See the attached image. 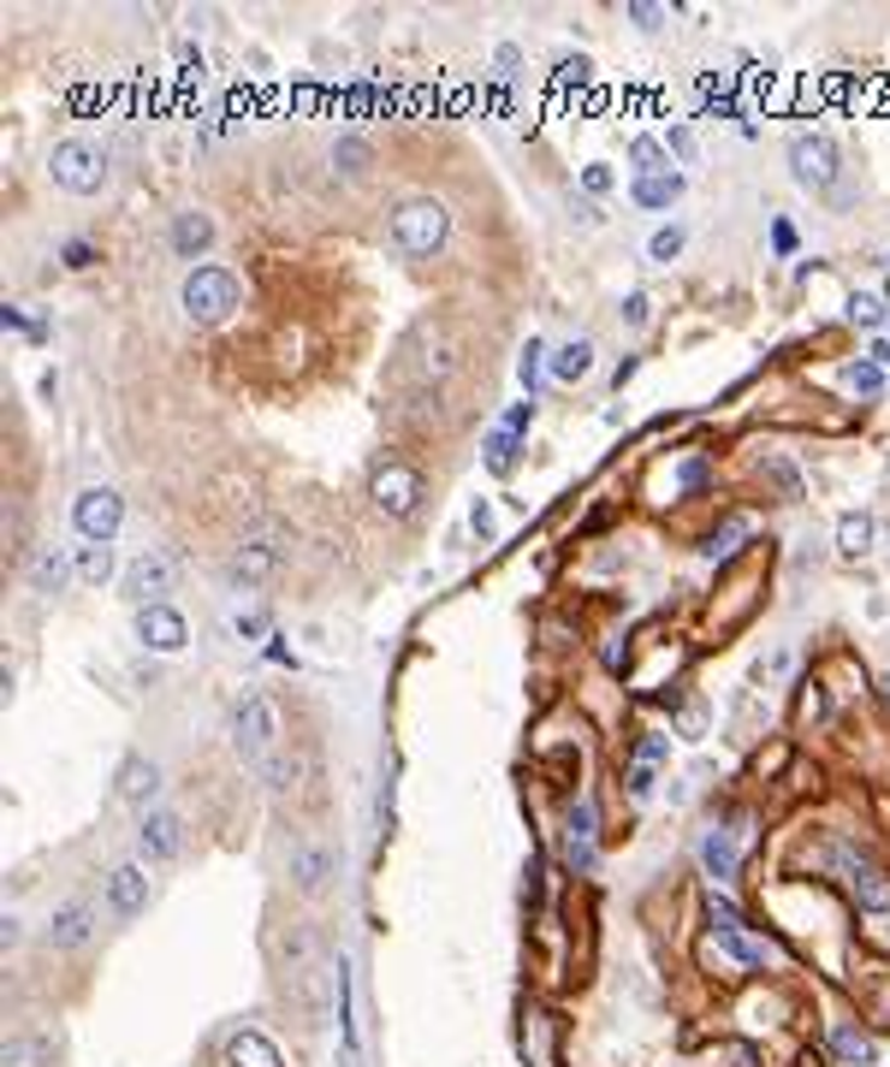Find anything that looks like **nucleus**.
I'll use <instances>...</instances> for the list:
<instances>
[{
  "label": "nucleus",
  "mask_w": 890,
  "mask_h": 1067,
  "mask_svg": "<svg viewBox=\"0 0 890 1067\" xmlns=\"http://www.w3.org/2000/svg\"><path fill=\"white\" fill-rule=\"evenodd\" d=\"M445 232H452V214H445V202H434V196H416V202H404V208L393 214V250L404 255V262H428V255L445 243Z\"/></svg>",
  "instance_id": "f257e3e1"
},
{
  "label": "nucleus",
  "mask_w": 890,
  "mask_h": 1067,
  "mask_svg": "<svg viewBox=\"0 0 890 1067\" xmlns=\"http://www.w3.org/2000/svg\"><path fill=\"white\" fill-rule=\"evenodd\" d=\"M232 729H238V753H244V765H255L262 777H279V772H274V741H279V712H274V700H267V694H250L244 706H238Z\"/></svg>",
  "instance_id": "f03ea898"
},
{
  "label": "nucleus",
  "mask_w": 890,
  "mask_h": 1067,
  "mask_svg": "<svg viewBox=\"0 0 890 1067\" xmlns=\"http://www.w3.org/2000/svg\"><path fill=\"white\" fill-rule=\"evenodd\" d=\"M238 308V274L232 267H196L191 279H184V315L196 320V327H214V320H226Z\"/></svg>",
  "instance_id": "7ed1b4c3"
},
{
  "label": "nucleus",
  "mask_w": 890,
  "mask_h": 1067,
  "mask_svg": "<svg viewBox=\"0 0 890 1067\" xmlns=\"http://www.w3.org/2000/svg\"><path fill=\"white\" fill-rule=\"evenodd\" d=\"M48 172H53V184H60V191H72V196H96L101 184H107V155H101L96 143L72 137V143L53 148Z\"/></svg>",
  "instance_id": "20e7f679"
},
{
  "label": "nucleus",
  "mask_w": 890,
  "mask_h": 1067,
  "mask_svg": "<svg viewBox=\"0 0 890 1067\" xmlns=\"http://www.w3.org/2000/svg\"><path fill=\"white\" fill-rule=\"evenodd\" d=\"M119 522H125V498L113 493V486H84L72 505V529L96 546V539H113Z\"/></svg>",
  "instance_id": "39448f33"
},
{
  "label": "nucleus",
  "mask_w": 890,
  "mask_h": 1067,
  "mask_svg": "<svg viewBox=\"0 0 890 1067\" xmlns=\"http://www.w3.org/2000/svg\"><path fill=\"white\" fill-rule=\"evenodd\" d=\"M790 172L802 191H831V179H838V148H831V137H795L790 143Z\"/></svg>",
  "instance_id": "423d86ee"
},
{
  "label": "nucleus",
  "mask_w": 890,
  "mask_h": 1067,
  "mask_svg": "<svg viewBox=\"0 0 890 1067\" xmlns=\"http://www.w3.org/2000/svg\"><path fill=\"white\" fill-rule=\"evenodd\" d=\"M428 498V486H422V475L416 469H404V463H381L374 469V505L386 510V517H416V505Z\"/></svg>",
  "instance_id": "0eeeda50"
},
{
  "label": "nucleus",
  "mask_w": 890,
  "mask_h": 1067,
  "mask_svg": "<svg viewBox=\"0 0 890 1067\" xmlns=\"http://www.w3.org/2000/svg\"><path fill=\"white\" fill-rule=\"evenodd\" d=\"M826 860H831V866H843V877H849V889H855L861 908H873V913H885V908H890V884H885V877L873 872V866H867V860H861L849 842H831V848H826Z\"/></svg>",
  "instance_id": "6e6552de"
},
{
  "label": "nucleus",
  "mask_w": 890,
  "mask_h": 1067,
  "mask_svg": "<svg viewBox=\"0 0 890 1067\" xmlns=\"http://www.w3.org/2000/svg\"><path fill=\"white\" fill-rule=\"evenodd\" d=\"M119 587H125V599L137 605H167V587H172V563L160 558V551H143V558H131V570L119 575Z\"/></svg>",
  "instance_id": "1a4fd4ad"
},
{
  "label": "nucleus",
  "mask_w": 890,
  "mask_h": 1067,
  "mask_svg": "<svg viewBox=\"0 0 890 1067\" xmlns=\"http://www.w3.org/2000/svg\"><path fill=\"white\" fill-rule=\"evenodd\" d=\"M279 539L274 534H255V539H244V546L232 551V563H226V582L232 587H255V582H267V575L279 570Z\"/></svg>",
  "instance_id": "9d476101"
},
{
  "label": "nucleus",
  "mask_w": 890,
  "mask_h": 1067,
  "mask_svg": "<svg viewBox=\"0 0 890 1067\" xmlns=\"http://www.w3.org/2000/svg\"><path fill=\"white\" fill-rule=\"evenodd\" d=\"M137 641L148 653H179L184 641H191V629H184V617L172 611V605H143L137 611Z\"/></svg>",
  "instance_id": "9b49d317"
},
{
  "label": "nucleus",
  "mask_w": 890,
  "mask_h": 1067,
  "mask_svg": "<svg viewBox=\"0 0 890 1067\" xmlns=\"http://www.w3.org/2000/svg\"><path fill=\"white\" fill-rule=\"evenodd\" d=\"M339 872V854L333 848H315V842H303V848H291V877H297V889H327V877Z\"/></svg>",
  "instance_id": "f8f14e48"
},
{
  "label": "nucleus",
  "mask_w": 890,
  "mask_h": 1067,
  "mask_svg": "<svg viewBox=\"0 0 890 1067\" xmlns=\"http://www.w3.org/2000/svg\"><path fill=\"white\" fill-rule=\"evenodd\" d=\"M107 908H113L119 920H137V913L148 908V877L137 866H119L113 877H107Z\"/></svg>",
  "instance_id": "ddd939ff"
},
{
  "label": "nucleus",
  "mask_w": 890,
  "mask_h": 1067,
  "mask_svg": "<svg viewBox=\"0 0 890 1067\" xmlns=\"http://www.w3.org/2000/svg\"><path fill=\"white\" fill-rule=\"evenodd\" d=\"M137 842H143V854L148 860H172L184 848V825H179V813H148L143 819V830H137Z\"/></svg>",
  "instance_id": "4468645a"
},
{
  "label": "nucleus",
  "mask_w": 890,
  "mask_h": 1067,
  "mask_svg": "<svg viewBox=\"0 0 890 1067\" xmlns=\"http://www.w3.org/2000/svg\"><path fill=\"white\" fill-rule=\"evenodd\" d=\"M89 901H65L60 913H53V925H48V937L60 943V949H77V943H89Z\"/></svg>",
  "instance_id": "2eb2a0df"
},
{
  "label": "nucleus",
  "mask_w": 890,
  "mask_h": 1067,
  "mask_svg": "<svg viewBox=\"0 0 890 1067\" xmlns=\"http://www.w3.org/2000/svg\"><path fill=\"white\" fill-rule=\"evenodd\" d=\"M226 1067H286V1062H279V1050L267 1044L262 1032H238L232 1044H226Z\"/></svg>",
  "instance_id": "dca6fc26"
},
{
  "label": "nucleus",
  "mask_w": 890,
  "mask_h": 1067,
  "mask_svg": "<svg viewBox=\"0 0 890 1067\" xmlns=\"http://www.w3.org/2000/svg\"><path fill=\"white\" fill-rule=\"evenodd\" d=\"M570 866L593 872V807L588 801L570 807Z\"/></svg>",
  "instance_id": "f3484780"
},
{
  "label": "nucleus",
  "mask_w": 890,
  "mask_h": 1067,
  "mask_svg": "<svg viewBox=\"0 0 890 1067\" xmlns=\"http://www.w3.org/2000/svg\"><path fill=\"white\" fill-rule=\"evenodd\" d=\"M24 575H31V587H36V593H60V587H65V575H72V563H65V551L43 546V551L31 558V570H24Z\"/></svg>",
  "instance_id": "a211bd4d"
},
{
  "label": "nucleus",
  "mask_w": 890,
  "mask_h": 1067,
  "mask_svg": "<svg viewBox=\"0 0 890 1067\" xmlns=\"http://www.w3.org/2000/svg\"><path fill=\"white\" fill-rule=\"evenodd\" d=\"M208 243H214L208 214H179V220H172V250H179V255H202Z\"/></svg>",
  "instance_id": "6ab92c4d"
},
{
  "label": "nucleus",
  "mask_w": 890,
  "mask_h": 1067,
  "mask_svg": "<svg viewBox=\"0 0 890 1067\" xmlns=\"http://www.w3.org/2000/svg\"><path fill=\"white\" fill-rule=\"evenodd\" d=\"M155 783H160L155 760H125V765H119V801H148Z\"/></svg>",
  "instance_id": "aec40b11"
},
{
  "label": "nucleus",
  "mask_w": 890,
  "mask_h": 1067,
  "mask_svg": "<svg viewBox=\"0 0 890 1067\" xmlns=\"http://www.w3.org/2000/svg\"><path fill=\"white\" fill-rule=\"evenodd\" d=\"M867 546H873V517L867 510H849L838 522V551L843 558H867Z\"/></svg>",
  "instance_id": "412c9836"
},
{
  "label": "nucleus",
  "mask_w": 890,
  "mask_h": 1067,
  "mask_svg": "<svg viewBox=\"0 0 890 1067\" xmlns=\"http://www.w3.org/2000/svg\"><path fill=\"white\" fill-rule=\"evenodd\" d=\"M683 196V179L677 172H653V179H636V202L641 208H671Z\"/></svg>",
  "instance_id": "4be33fe9"
},
{
  "label": "nucleus",
  "mask_w": 890,
  "mask_h": 1067,
  "mask_svg": "<svg viewBox=\"0 0 890 1067\" xmlns=\"http://www.w3.org/2000/svg\"><path fill=\"white\" fill-rule=\"evenodd\" d=\"M700 866H707L712 877H736V842L724 830H712L707 842H700Z\"/></svg>",
  "instance_id": "5701e85b"
},
{
  "label": "nucleus",
  "mask_w": 890,
  "mask_h": 1067,
  "mask_svg": "<svg viewBox=\"0 0 890 1067\" xmlns=\"http://www.w3.org/2000/svg\"><path fill=\"white\" fill-rule=\"evenodd\" d=\"M712 943H719V949L731 955L736 967H766V943L742 937V931H712Z\"/></svg>",
  "instance_id": "b1692460"
},
{
  "label": "nucleus",
  "mask_w": 890,
  "mask_h": 1067,
  "mask_svg": "<svg viewBox=\"0 0 890 1067\" xmlns=\"http://www.w3.org/2000/svg\"><path fill=\"white\" fill-rule=\"evenodd\" d=\"M588 368H593V344L588 339H570L558 356H552V374H558V380H582Z\"/></svg>",
  "instance_id": "393cba45"
},
{
  "label": "nucleus",
  "mask_w": 890,
  "mask_h": 1067,
  "mask_svg": "<svg viewBox=\"0 0 890 1067\" xmlns=\"http://www.w3.org/2000/svg\"><path fill=\"white\" fill-rule=\"evenodd\" d=\"M77 575L101 587L107 575H113V546H107V539H96V546H77Z\"/></svg>",
  "instance_id": "a878e982"
},
{
  "label": "nucleus",
  "mask_w": 890,
  "mask_h": 1067,
  "mask_svg": "<svg viewBox=\"0 0 890 1067\" xmlns=\"http://www.w3.org/2000/svg\"><path fill=\"white\" fill-rule=\"evenodd\" d=\"M849 320H861V327H885L890 303H885V296H873V291H855V296H849Z\"/></svg>",
  "instance_id": "bb28decb"
},
{
  "label": "nucleus",
  "mask_w": 890,
  "mask_h": 1067,
  "mask_svg": "<svg viewBox=\"0 0 890 1067\" xmlns=\"http://www.w3.org/2000/svg\"><path fill=\"white\" fill-rule=\"evenodd\" d=\"M748 529H754L748 517H731V522H724L719 534L707 539V558H731V551H736V539H748Z\"/></svg>",
  "instance_id": "cd10ccee"
},
{
  "label": "nucleus",
  "mask_w": 890,
  "mask_h": 1067,
  "mask_svg": "<svg viewBox=\"0 0 890 1067\" xmlns=\"http://www.w3.org/2000/svg\"><path fill=\"white\" fill-rule=\"evenodd\" d=\"M369 155H374V148L362 143V137H339V143H333V167H339V172H362V167H369Z\"/></svg>",
  "instance_id": "c85d7f7f"
},
{
  "label": "nucleus",
  "mask_w": 890,
  "mask_h": 1067,
  "mask_svg": "<svg viewBox=\"0 0 890 1067\" xmlns=\"http://www.w3.org/2000/svg\"><path fill=\"white\" fill-rule=\"evenodd\" d=\"M629 160H636V172H641V179H653V172H665V148H659L653 137H636V143H629Z\"/></svg>",
  "instance_id": "c756f323"
},
{
  "label": "nucleus",
  "mask_w": 890,
  "mask_h": 1067,
  "mask_svg": "<svg viewBox=\"0 0 890 1067\" xmlns=\"http://www.w3.org/2000/svg\"><path fill=\"white\" fill-rule=\"evenodd\" d=\"M510 463H517V434H510V427H498V434L488 439V469H493V475H505Z\"/></svg>",
  "instance_id": "7c9ffc66"
},
{
  "label": "nucleus",
  "mask_w": 890,
  "mask_h": 1067,
  "mask_svg": "<svg viewBox=\"0 0 890 1067\" xmlns=\"http://www.w3.org/2000/svg\"><path fill=\"white\" fill-rule=\"evenodd\" d=\"M831 1044H838V1056H843V1062H873V1038L849 1032V1026H838V1038H831Z\"/></svg>",
  "instance_id": "2f4dec72"
},
{
  "label": "nucleus",
  "mask_w": 890,
  "mask_h": 1067,
  "mask_svg": "<svg viewBox=\"0 0 890 1067\" xmlns=\"http://www.w3.org/2000/svg\"><path fill=\"white\" fill-rule=\"evenodd\" d=\"M647 255H653V262H677V255H683V226H665V232H653Z\"/></svg>",
  "instance_id": "473e14b6"
},
{
  "label": "nucleus",
  "mask_w": 890,
  "mask_h": 1067,
  "mask_svg": "<svg viewBox=\"0 0 890 1067\" xmlns=\"http://www.w3.org/2000/svg\"><path fill=\"white\" fill-rule=\"evenodd\" d=\"M849 386L867 391V398H873V391L885 386V368H879V362H849Z\"/></svg>",
  "instance_id": "72a5a7b5"
},
{
  "label": "nucleus",
  "mask_w": 890,
  "mask_h": 1067,
  "mask_svg": "<svg viewBox=\"0 0 890 1067\" xmlns=\"http://www.w3.org/2000/svg\"><path fill=\"white\" fill-rule=\"evenodd\" d=\"M766 481H772L784 498H802V481H795V469L784 463V457H772V463H766Z\"/></svg>",
  "instance_id": "f704fd0d"
},
{
  "label": "nucleus",
  "mask_w": 890,
  "mask_h": 1067,
  "mask_svg": "<svg viewBox=\"0 0 890 1067\" xmlns=\"http://www.w3.org/2000/svg\"><path fill=\"white\" fill-rule=\"evenodd\" d=\"M712 931H742V908L731 896H712Z\"/></svg>",
  "instance_id": "c9c22d12"
},
{
  "label": "nucleus",
  "mask_w": 890,
  "mask_h": 1067,
  "mask_svg": "<svg viewBox=\"0 0 890 1067\" xmlns=\"http://www.w3.org/2000/svg\"><path fill=\"white\" fill-rule=\"evenodd\" d=\"M541 356H546V350L529 339V350H522V362H517V380L529 386V391H534V374H541Z\"/></svg>",
  "instance_id": "e433bc0d"
},
{
  "label": "nucleus",
  "mask_w": 890,
  "mask_h": 1067,
  "mask_svg": "<svg viewBox=\"0 0 890 1067\" xmlns=\"http://www.w3.org/2000/svg\"><path fill=\"white\" fill-rule=\"evenodd\" d=\"M617 315H624V320H629V327H647V296L636 291V296H629V303H624V308H617Z\"/></svg>",
  "instance_id": "4c0bfd02"
},
{
  "label": "nucleus",
  "mask_w": 890,
  "mask_h": 1067,
  "mask_svg": "<svg viewBox=\"0 0 890 1067\" xmlns=\"http://www.w3.org/2000/svg\"><path fill=\"white\" fill-rule=\"evenodd\" d=\"M677 481L683 486H700V481H707V457H689V463L677 469Z\"/></svg>",
  "instance_id": "58836bf2"
},
{
  "label": "nucleus",
  "mask_w": 890,
  "mask_h": 1067,
  "mask_svg": "<svg viewBox=\"0 0 890 1067\" xmlns=\"http://www.w3.org/2000/svg\"><path fill=\"white\" fill-rule=\"evenodd\" d=\"M582 184H588L593 196H600V191H612V172H605V167H588V172H582Z\"/></svg>",
  "instance_id": "ea45409f"
},
{
  "label": "nucleus",
  "mask_w": 890,
  "mask_h": 1067,
  "mask_svg": "<svg viewBox=\"0 0 890 1067\" xmlns=\"http://www.w3.org/2000/svg\"><path fill=\"white\" fill-rule=\"evenodd\" d=\"M469 529L488 539V534H493V510H488V505H476V510H469Z\"/></svg>",
  "instance_id": "a19ab883"
},
{
  "label": "nucleus",
  "mask_w": 890,
  "mask_h": 1067,
  "mask_svg": "<svg viewBox=\"0 0 890 1067\" xmlns=\"http://www.w3.org/2000/svg\"><path fill=\"white\" fill-rule=\"evenodd\" d=\"M629 19H636L641 31H659V19H665V12H659V7H629Z\"/></svg>",
  "instance_id": "79ce46f5"
},
{
  "label": "nucleus",
  "mask_w": 890,
  "mask_h": 1067,
  "mask_svg": "<svg viewBox=\"0 0 890 1067\" xmlns=\"http://www.w3.org/2000/svg\"><path fill=\"white\" fill-rule=\"evenodd\" d=\"M65 262H72V267H89V262H96V250H89V243H65Z\"/></svg>",
  "instance_id": "37998d69"
},
{
  "label": "nucleus",
  "mask_w": 890,
  "mask_h": 1067,
  "mask_svg": "<svg viewBox=\"0 0 890 1067\" xmlns=\"http://www.w3.org/2000/svg\"><path fill=\"white\" fill-rule=\"evenodd\" d=\"M671 148H677V155H683V160H695V137H689V131H683V125H677V131H671Z\"/></svg>",
  "instance_id": "c03bdc74"
},
{
  "label": "nucleus",
  "mask_w": 890,
  "mask_h": 1067,
  "mask_svg": "<svg viewBox=\"0 0 890 1067\" xmlns=\"http://www.w3.org/2000/svg\"><path fill=\"white\" fill-rule=\"evenodd\" d=\"M558 77H564V84H570V77L582 84V77H588V60H564V65H558Z\"/></svg>",
  "instance_id": "a18cd8bd"
},
{
  "label": "nucleus",
  "mask_w": 890,
  "mask_h": 1067,
  "mask_svg": "<svg viewBox=\"0 0 890 1067\" xmlns=\"http://www.w3.org/2000/svg\"><path fill=\"white\" fill-rule=\"evenodd\" d=\"M267 629V617L262 611H250V617H238V634H262Z\"/></svg>",
  "instance_id": "49530a36"
},
{
  "label": "nucleus",
  "mask_w": 890,
  "mask_h": 1067,
  "mask_svg": "<svg viewBox=\"0 0 890 1067\" xmlns=\"http://www.w3.org/2000/svg\"><path fill=\"white\" fill-rule=\"evenodd\" d=\"M647 789H653V772H647V765H636V777H629V795H647Z\"/></svg>",
  "instance_id": "de8ad7c7"
},
{
  "label": "nucleus",
  "mask_w": 890,
  "mask_h": 1067,
  "mask_svg": "<svg viewBox=\"0 0 890 1067\" xmlns=\"http://www.w3.org/2000/svg\"><path fill=\"white\" fill-rule=\"evenodd\" d=\"M659 753H665V741H659V736H647V741H641V765H653Z\"/></svg>",
  "instance_id": "09e8293b"
},
{
  "label": "nucleus",
  "mask_w": 890,
  "mask_h": 1067,
  "mask_svg": "<svg viewBox=\"0 0 890 1067\" xmlns=\"http://www.w3.org/2000/svg\"><path fill=\"white\" fill-rule=\"evenodd\" d=\"M873 356H879V368H890V344H873Z\"/></svg>",
  "instance_id": "8fccbe9b"
},
{
  "label": "nucleus",
  "mask_w": 890,
  "mask_h": 1067,
  "mask_svg": "<svg viewBox=\"0 0 890 1067\" xmlns=\"http://www.w3.org/2000/svg\"><path fill=\"white\" fill-rule=\"evenodd\" d=\"M885 694H890V677H885Z\"/></svg>",
  "instance_id": "3c124183"
}]
</instances>
